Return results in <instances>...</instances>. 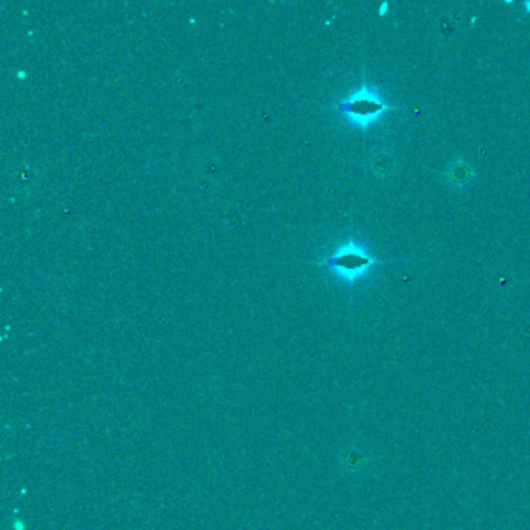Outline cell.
Segmentation results:
<instances>
[{"label": "cell", "mask_w": 530, "mask_h": 530, "mask_svg": "<svg viewBox=\"0 0 530 530\" xmlns=\"http://www.w3.org/2000/svg\"><path fill=\"white\" fill-rule=\"evenodd\" d=\"M335 109L343 112L350 122L355 123L361 128H368L369 125L377 122L385 112L404 109V106H392L379 99L377 92L368 88L364 82L361 89L352 93L349 99L335 106Z\"/></svg>", "instance_id": "6da1fadb"}, {"label": "cell", "mask_w": 530, "mask_h": 530, "mask_svg": "<svg viewBox=\"0 0 530 530\" xmlns=\"http://www.w3.org/2000/svg\"><path fill=\"white\" fill-rule=\"evenodd\" d=\"M391 262H383L375 256H370L362 249L361 246L350 241L347 245L339 248L338 251L326 256L322 265L333 269L339 277L347 282H355L361 279L362 275L368 274V271L375 266H383Z\"/></svg>", "instance_id": "7a4b0ae2"}, {"label": "cell", "mask_w": 530, "mask_h": 530, "mask_svg": "<svg viewBox=\"0 0 530 530\" xmlns=\"http://www.w3.org/2000/svg\"><path fill=\"white\" fill-rule=\"evenodd\" d=\"M387 8H389V4H387V2H385V4L381 5V8H379V14H381V16H383V14H386V10H387Z\"/></svg>", "instance_id": "3957f363"}, {"label": "cell", "mask_w": 530, "mask_h": 530, "mask_svg": "<svg viewBox=\"0 0 530 530\" xmlns=\"http://www.w3.org/2000/svg\"><path fill=\"white\" fill-rule=\"evenodd\" d=\"M525 6L527 8V10H529L530 13V2H526Z\"/></svg>", "instance_id": "277c9868"}]
</instances>
